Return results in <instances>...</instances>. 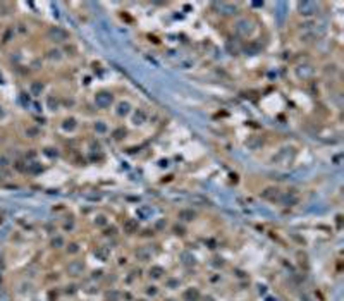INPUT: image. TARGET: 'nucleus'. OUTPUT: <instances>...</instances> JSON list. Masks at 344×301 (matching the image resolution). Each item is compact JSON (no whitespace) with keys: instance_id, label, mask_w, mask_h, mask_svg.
<instances>
[{"instance_id":"1","label":"nucleus","mask_w":344,"mask_h":301,"mask_svg":"<svg viewBox=\"0 0 344 301\" xmlns=\"http://www.w3.org/2000/svg\"><path fill=\"white\" fill-rule=\"evenodd\" d=\"M48 38L53 41H65L69 38V33L62 30L60 26H52V28H48Z\"/></svg>"},{"instance_id":"2","label":"nucleus","mask_w":344,"mask_h":301,"mask_svg":"<svg viewBox=\"0 0 344 301\" xmlns=\"http://www.w3.org/2000/svg\"><path fill=\"white\" fill-rule=\"evenodd\" d=\"M112 95L110 93H98L96 96H95V103L98 105V107H101V109H105V107H110V103H112Z\"/></svg>"},{"instance_id":"3","label":"nucleus","mask_w":344,"mask_h":301,"mask_svg":"<svg viewBox=\"0 0 344 301\" xmlns=\"http://www.w3.org/2000/svg\"><path fill=\"white\" fill-rule=\"evenodd\" d=\"M298 7H299V12L303 16H310V14H313L315 10H317V5H315L313 2H299Z\"/></svg>"},{"instance_id":"4","label":"nucleus","mask_w":344,"mask_h":301,"mask_svg":"<svg viewBox=\"0 0 344 301\" xmlns=\"http://www.w3.org/2000/svg\"><path fill=\"white\" fill-rule=\"evenodd\" d=\"M263 198H267V200H279L281 198V191L277 189V188H268V189H265L262 193Z\"/></svg>"},{"instance_id":"5","label":"nucleus","mask_w":344,"mask_h":301,"mask_svg":"<svg viewBox=\"0 0 344 301\" xmlns=\"http://www.w3.org/2000/svg\"><path fill=\"white\" fill-rule=\"evenodd\" d=\"M236 31L239 33V35H243V36H246L250 31H251V24L248 22V21H239L237 24H236Z\"/></svg>"},{"instance_id":"6","label":"nucleus","mask_w":344,"mask_h":301,"mask_svg":"<svg viewBox=\"0 0 344 301\" xmlns=\"http://www.w3.org/2000/svg\"><path fill=\"white\" fill-rule=\"evenodd\" d=\"M41 91H43V83H41V81H35V83L31 84V93H33L35 96H38V95H41Z\"/></svg>"},{"instance_id":"7","label":"nucleus","mask_w":344,"mask_h":301,"mask_svg":"<svg viewBox=\"0 0 344 301\" xmlns=\"http://www.w3.org/2000/svg\"><path fill=\"white\" fill-rule=\"evenodd\" d=\"M26 171L31 172V174H38V172H41V165L40 163H36V162H33V163H28Z\"/></svg>"},{"instance_id":"8","label":"nucleus","mask_w":344,"mask_h":301,"mask_svg":"<svg viewBox=\"0 0 344 301\" xmlns=\"http://www.w3.org/2000/svg\"><path fill=\"white\" fill-rule=\"evenodd\" d=\"M127 112H129V103H121V105H119L117 114H119V115H126Z\"/></svg>"},{"instance_id":"9","label":"nucleus","mask_w":344,"mask_h":301,"mask_svg":"<svg viewBox=\"0 0 344 301\" xmlns=\"http://www.w3.org/2000/svg\"><path fill=\"white\" fill-rule=\"evenodd\" d=\"M47 102H48V107H50L52 110H55V109H57V105H59V102L55 100L53 96H48V100H47Z\"/></svg>"},{"instance_id":"10","label":"nucleus","mask_w":344,"mask_h":301,"mask_svg":"<svg viewBox=\"0 0 344 301\" xmlns=\"http://www.w3.org/2000/svg\"><path fill=\"white\" fill-rule=\"evenodd\" d=\"M134 120H136V124H141L143 120H145V112L140 110L138 114H136V115H134Z\"/></svg>"},{"instance_id":"11","label":"nucleus","mask_w":344,"mask_h":301,"mask_svg":"<svg viewBox=\"0 0 344 301\" xmlns=\"http://www.w3.org/2000/svg\"><path fill=\"white\" fill-rule=\"evenodd\" d=\"M74 119H67L65 122H64V129H74Z\"/></svg>"},{"instance_id":"12","label":"nucleus","mask_w":344,"mask_h":301,"mask_svg":"<svg viewBox=\"0 0 344 301\" xmlns=\"http://www.w3.org/2000/svg\"><path fill=\"white\" fill-rule=\"evenodd\" d=\"M48 59H60V52L59 50H50L48 52Z\"/></svg>"},{"instance_id":"13","label":"nucleus","mask_w":344,"mask_h":301,"mask_svg":"<svg viewBox=\"0 0 344 301\" xmlns=\"http://www.w3.org/2000/svg\"><path fill=\"white\" fill-rule=\"evenodd\" d=\"M5 165H9V160L5 157H0V167H5Z\"/></svg>"},{"instance_id":"14","label":"nucleus","mask_w":344,"mask_h":301,"mask_svg":"<svg viewBox=\"0 0 344 301\" xmlns=\"http://www.w3.org/2000/svg\"><path fill=\"white\" fill-rule=\"evenodd\" d=\"M122 134H124V129H117L115 132H114V136H115L117 140H119V138H122Z\"/></svg>"},{"instance_id":"15","label":"nucleus","mask_w":344,"mask_h":301,"mask_svg":"<svg viewBox=\"0 0 344 301\" xmlns=\"http://www.w3.org/2000/svg\"><path fill=\"white\" fill-rule=\"evenodd\" d=\"M95 127H96V131H100V132H103V131H105V126H103L101 122H96V126H95Z\"/></svg>"},{"instance_id":"16","label":"nucleus","mask_w":344,"mask_h":301,"mask_svg":"<svg viewBox=\"0 0 344 301\" xmlns=\"http://www.w3.org/2000/svg\"><path fill=\"white\" fill-rule=\"evenodd\" d=\"M181 215H182V217H193L194 213H191V212H182Z\"/></svg>"},{"instance_id":"17","label":"nucleus","mask_w":344,"mask_h":301,"mask_svg":"<svg viewBox=\"0 0 344 301\" xmlns=\"http://www.w3.org/2000/svg\"><path fill=\"white\" fill-rule=\"evenodd\" d=\"M127 229H134V222H127Z\"/></svg>"}]
</instances>
